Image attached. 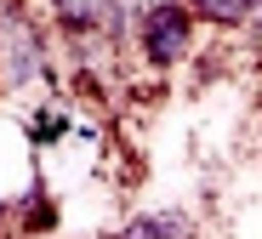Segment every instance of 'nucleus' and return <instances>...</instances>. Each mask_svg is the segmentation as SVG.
Wrapping results in <instances>:
<instances>
[{
  "label": "nucleus",
  "instance_id": "obj_1",
  "mask_svg": "<svg viewBox=\"0 0 262 239\" xmlns=\"http://www.w3.org/2000/svg\"><path fill=\"white\" fill-rule=\"evenodd\" d=\"M194 6L188 0H148L143 23H137V52L148 69H177L194 46Z\"/></svg>",
  "mask_w": 262,
  "mask_h": 239
},
{
  "label": "nucleus",
  "instance_id": "obj_2",
  "mask_svg": "<svg viewBox=\"0 0 262 239\" xmlns=\"http://www.w3.org/2000/svg\"><path fill=\"white\" fill-rule=\"evenodd\" d=\"M40 74H46V40L29 29V17L6 23V85L17 91V85L40 80Z\"/></svg>",
  "mask_w": 262,
  "mask_h": 239
},
{
  "label": "nucleus",
  "instance_id": "obj_3",
  "mask_svg": "<svg viewBox=\"0 0 262 239\" xmlns=\"http://www.w3.org/2000/svg\"><path fill=\"white\" fill-rule=\"evenodd\" d=\"M52 12H57V29L69 40H80V34H103L114 0H52Z\"/></svg>",
  "mask_w": 262,
  "mask_h": 239
},
{
  "label": "nucleus",
  "instance_id": "obj_4",
  "mask_svg": "<svg viewBox=\"0 0 262 239\" xmlns=\"http://www.w3.org/2000/svg\"><path fill=\"white\" fill-rule=\"evenodd\" d=\"M200 23H216V29H245L262 17V0H188Z\"/></svg>",
  "mask_w": 262,
  "mask_h": 239
},
{
  "label": "nucleus",
  "instance_id": "obj_5",
  "mask_svg": "<svg viewBox=\"0 0 262 239\" xmlns=\"http://www.w3.org/2000/svg\"><path fill=\"white\" fill-rule=\"evenodd\" d=\"M183 233H188V222L177 211H143L137 222L120 228V239H183Z\"/></svg>",
  "mask_w": 262,
  "mask_h": 239
},
{
  "label": "nucleus",
  "instance_id": "obj_6",
  "mask_svg": "<svg viewBox=\"0 0 262 239\" xmlns=\"http://www.w3.org/2000/svg\"><path fill=\"white\" fill-rule=\"evenodd\" d=\"M63 131H69V120H63V114H57V120H52V114H34V125H29V137H34V142H52V137H63Z\"/></svg>",
  "mask_w": 262,
  "mask_h": 239
},
{
  "label": "nucleus",
  "instance_id": "obj_7",
  "mask_svg": "<svg viewBox=\"0 0 262 239\" xmlns=\"http://www.w3.org/2000/svg\"><path fill=\"white\" fill-rule=\"evenodd\" d=\"M23 211H29V216H23V222H29V228H46V222H52V216H46V211H52V205H46V194H40V188H34V194H29V200H23Z\"/></svg>",
  "mask_w": 262,
  "mask_h": 239
}]
</instances>
